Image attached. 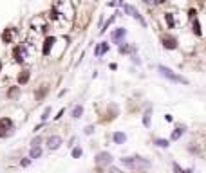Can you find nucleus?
<instances>
[{
    "mask_svg": "<svg viewBox=\"0 0 206 173\" xmlns=\"http://www.w3.org/2000/svg\"><path fill=\"white\" fill-rule=\"evenodd\" d=\"M121 164L127 166V168H132V169H136V168H150V160L136 155V157H123Z\"/></svg>",
    "mask_w": 206,
    "mask_h": 173,
    "instance_id": "obj_1",
    "label": "nucleus"
},
{
    "mask_svg": "<svg viewBox=\"0 0 206 173\" xmlns=\"http://www.w3.org/2000/svg\"><path fill=\"white\" fill-rule=\"evenodd\" d=\"M157 69H159V72H161V76H163V78H166V79H170V81H173V83H183V85H188V79H186V78H183V76L176 74L172 69L165 67V65H159Z\"/></svg>",
    "mask_w": 206,
    "mask_h": 173,
    "instance_id": "obj_2",
    "label": "nucleus"
},
{
    "mask_svg": "<svg viewBox=\"0 0 206 173\" xmlns=\"http://www.w3.org/2000/svg\"><path fill=\"white\" fill-rule=\"evenodd\" d=\"M94 162H96V166H108V164H112V155L108 151H100L96 155Z\"/></svg>",
    "mask_w": 206,
    "mask_h": 173,
    "instance_id": "obj_3",
    "label": "nucleus"
},
{
    "mask_svg": "<svg viewBox=\"0 0 206 173\" xmlns=\"http://www.w3.org/2000/svg\"><path fill=\"white\" fill-rule=\"evenodd\" d=\"M13 128H15V123L11 117H0V130L6 134H13Z\"/></svg>",
    "mask_w": 206,
    "mask_h": 173,
    "instance_id": "obj_4",
    "label": "nucleus"
},
{
    "mask_svg": "<svg viewBox=\"0 0 206 173\" xmlns=\"http://www.w3.org/2000/svg\"><path fill=\"white\" fill-rule=\"evenodd\" d=\"M62 143H63V141H62L60 135H51V137L47 139V148H49V150H58V148L62 146Z\"/></svg>",
    "mask_w": 206,
    "mask_h": 173,
    "instance_id": "obj_5",
    "label": "nucleus"
},
{
    "mask_svg": "<svg viewBox=\"0 0 206 173\" xmlns=\"http://www.w3.org/2000/svg\"><path fill=\"white\" fill-rule=\"evenodd\" d=\"M123 9L127 11V13H130V15H132V16H134V18H136V20L139 22V24H141V25H143V27H147V22H145V18H143V16H141V15L137 13V11H136V9L132 7V6H123Z\"/></svg>",
    "mask_w": 206,
    "mask_h": 173,
    "instance_id": "obj_6",
    "label": "nucleus"
},
{
    "mask_svg": "<svg viewBox=\"0 0 206 173\" xmlns=\"http://www.w3.org/2000/svg\"><path fill=\"white\" fill-rule=\"evenodd\" d=\"M163 45H165L166 49H176L177 47V40L173 36H165L163 38Z\"/></svg>",
    "mask_w": 206,
    "mask_h": 173,
    "instance_id": "obj_7",
    "label": "nucleus"
},
{
    "mask_svg": "<svg viewBox=\"0 0 206 173\" xmlns=\"http://www.w3.org/2000/svg\"><path fill=\"white\" fill-rule=\"evenodd\" d=\"M29 78H31V72L29 70H22L18 74V85H25L29 81Z\"/></svg>",
    "mask_w": 206,
    "mask_h": 173,
    "instance_id": "obj_8",
    "label": "nucleus"
},
{
    "mask_svg": "<svg viewBox=\"0 0 206 173\" xmlns=\"http://www.w3.org/2000/svg\"><path fill=\"white\" fill-rule=\"evenodd\" d=\"M81 115H83V106H81V105H76V106L72 108V112H71V117L80 119Z\"/></svg>",
    "mask_w": 206,
    "mask_h": 173,
    "instance_id": "obj_9",
    "label": "nucleus"
},
{
    "mask_svg": "<svg viewBox=\"0 0 206 173\" xmlns=\"http://www.w3.org/2000/svg\"><path fill=\"white\" fill-rule=\"evenodd\" d=\"M42 157V148L40 146H33L29 151V159H40Z\"/></svg>",
    "mask_w": 206,
    "mask_h": 173,
    "instance_id": "obj_10",
    "label": "nucleus"
},
{
    "mask_svg": "<svg viewBox=\"0 0 206 173\" xmlns=\"http://www.w3.org/2000/svg\"><path fill=\"white\" fill-rule=\"evenodd\" d=\"M112 139H114V143H116V144H123L125 141H127V135H125V134H121V132H116V134L112 135Z\"/></svg>",
    "mask_w": 206,
    "mask_h": 173,
    "instance_id": "obj_11",
    "label": "nucleus"
},
{
    "mask_svg": "<svg viewBox=\"0 0 206 173\" xmlns=\"http://www.w3.org/2000/svg\"><path fill=\"white\" fill-rule=\"evenodd\" d=\"M18 94H20V86H11V89L7 90V97H9V99H16Z\"/></svg>",
    "mask_w": 206,
    "mask_h": 173,
    "instance_id": "obj_12",
    "label": "nucleus"
},
{
    "mask_svg": "<svg viewBox=\"0 0 206 173\" xmlns=\"http://www.w3.org/2000/svg\"><path fill=\"white\" fill-rule=\"evenodd\" d=\"M52 43H54V38H52V36H51V38H47V40H45V43H43V54H45V56L49 54V51H51V47H52Z\"/></svg>",
    "mask_w": 206,
    "mask_h": 173,
    "instance_id": "obj_13",
    "label": "nucleus"
},
{
    "mask_svg": "<svg viewBox=\"0 0 206 173\" xmlns=\"http://www.w3.org/2000/svg\"><path fill=\"white\" fill-rule=\"evenodd\" d=\"M183 134H184V126H179V128H176V130L172 132V137H170V139H172V141H177Z\"/></svg>",
    "mask_w": 206,
    "mask_h": 173,
    "instance_id": "obj_14",
    "label": "nucleus"
},
{
    "mask_svg": "<svg viewBox=\"0 0 206 173\" xmlns=\"http://www.w3.org/2000/svg\"><path fill=\"white\" fill-rule=\"evenodd\" d=\"M107 51H108V43H101V45H98V47H96L94 54H96V56H101V54H103V52H107Z\"/></svg>",
    "mask_w": 206,
    "mask_h": 173,
    "instance_id": "obj_15",
    "label": "nucleus"
},
{
    "mask_svg": "<svg viewBox=\"0 0 206 173\" xmlns=\"http://www.w3.org/2000/svg\"><path fill=\"white\" fill-rule=\"evenodd\" d=\"M154 144L159 146V148H168L170 146V143H168L166 139H154Z\"/></svg>",
    "mask_w": 206,
    "mask_h": 173,
    "instance_id": "obj_16",
    "label": "nucleus"
},
{
    "mask_svg": "<svg viewBox=\"0 0 206 173\" xmlns=\"http://www.w3.org/2000/svg\"><path fill=\"white\" fill-rule=\"evenodd\" d=\"M125 34H127V31H125V29H118V31H114V32H112V40H116V41H118L119 38L125 36Z\"/></svg>",
    "mask_w": 206,
    "mask_h": 173,
    "instance_id": "obj_17",
    "label": "nucleus"
},
{
    "mask_svg": "<svg viewBox=\"0 0 206 173\" xmlns=\"http://www.w3.org/2000/svg\"><path fill=\"white\" fill-rule=\"evenodd\" d=\"M150 114H152V108H148V110L145 112V115H143V124L148 128L150 126Z\"/></svg>",
    "mask_w": 206,
    "mask_h": 173,
    "instance_id": "obj_18",
    "label": "nucleus"
},
{
    "mask_svg": "<svg viewBox=\"0 0 206 173\" xmlns=\"http://www.w3.org/2000/svg\"><path fill=\"white\" fill-rule=\"evenodd\" d=\"M83 155V150L80 148V146H76V148H72V159H80Z\"/></svg>",
    "mask_w": 206,
    "mask_h": 173,
    "instance_id": "obj_19",
    "label": "nucleus"
},
{
    "mask_svg": "<svg viewBox=\"0 0 206 173\" xmlns=\"http://www.w3.org/2000/svg\"><path fill=\"white\" fill-rule=\"evenodd\" d=\"M45 94H47V86H42V89L36 92V101H40L42 97H45Z\"/></svg>",
    "mask_w": 206,
    "mask_h": 173,
    "instance_id": "obj_20",
    "label": "nucleus"
},
{
    "mask_svg": "<svg viewBox=\"0 0 206 173\" xmlns=\"http://www.w3.org/2000/svg\"><path fill=\"white\" fill-rule=\"evenodd\" d=\"M49 114H51V106H47L45 110H43V114H42V123H43V121H47V119H49Z\"/></svg>",
    "mask_w": 206,
    "mask_h": 173,
    "instance_id": "obj_21",
    "label": "nucleus"
},
{
    "mask_svg": "<svg viewBox=\"0 0 206 173\" xmlns=\"http://www.w3.org/2000/svg\"><path fill=\"white\" fill-rule=\"evenodd\" d=\"M40 144H42V137H40V135H36L35 139L31 141V148H33V146H40Z\"/></svg>",
    "mask_w": 206,
    "mask_h": 173,
    "instance_id": "obj_22",
    "label": "nucleus"
},
{
    "mask_svg": "<svg viewBox=\"0 0 206 173\" xmlns=\"http://www.w3.org/2000/svg\"><path fill=\"white\" fill-rule=\"evenodd\" d=\"M2 40L6 41V43H9L11 41V31L7 29V31H4V34H2Z\"/></svg>",
    "mask_w": 206,
    "mask_h": 173,
    "instance_id": "obj_23",
    "label": "nucleus"
},
{
    "mask_svg": "<svg viewBox=\"0 0 206 173\" xmlns=\"http://www.w3.org/2000/svg\"><path fill=\"white\" fill-rule=\"evenodd\" d=\"M29 164H31V159H29V157H25V159L20 160V166H22V168H27Z\"/></svg>",
    "mask_w": 206,
    "mask_h": 173,
    "instance_id": "obj_24",
    "label": "nucleus"
},
{
    "mask_svg": "<svg viewBox=\"0 0 206 173\" xmlns=\"http://www.w3.org/2000/svg\"><path fill=\"white\" fill-rule=\"evenodd\" d=\"M85 134H87V135H92V134H94V126H92V124L85 126Z\"/></svg>",
    "mask_w": 206,
    "mask_h": 173,
    "instance_id": "obj_25",
    "label": "nucleus"
},
{
    "mask_svg": "<svg viewBox=\"0 0 206 173\" xmlns=\"http://www.w3.org/2000/svg\"><path fill=\"white\" fill-rule=\"evenodd\" d=\"M172 168H173V171H176V173H184V169H183V168H179V164H176V162L172 164Z\"/></svg>",
    "mask_w": 206,
    "mask_h": 173,
    "instance_id": "obj_26",
    "label": "nucleus"
},
{
    "mask_svg": "<svg viewBox=\"0 0 206 173\" xmlns=\"http://www.w3.org/2000/svg\"><path fill=\"white\" fill-rule=\"evenodd\" d=\"M63 112H65V110H63V108H62V110H60V112H58V115H54V119H60V117H62V115H63Z\"/></svg>",
    "mask_w": 206,
    "mask_h": 173,
    "instance_id": "obj_27",
    "label": "nucleus"
},
{
    "mask_svg": "<svg viewBox=\"0 0 206 173\" xmlns=\"http://www.w3.org/2000/svg\"><path fill=\"white\" fill-rule=\"evenodd\" d=\"M166 20H168V24H170V25H173V20H172V16H170V15H166Z\"/></svg>",
    "mask_w": 206,
    "mask_h": 173,
    "instance_id": "obj_28",
    "label": "nucleus"
},
{
    "mask_svg": "<svg viewBox=\"0 0 206 173\" xmlns=\"http://www.w3.org/2000/svg\"><path fill=\"white\" fill-rule=\"evenodd\" d=\"M184 173H193V169H184Z\"/></svg>",
    "mask_w": 206,
    "mask_h": 173,
    "instance_id": "obj_29",
    "label": "nucleus"
},
{
    "mask_svg": "<svg viewBox=\"0 0 206 173\" xmlns=\"http://www.w3.org/2000/svg\"><path fill=\"white\" fill-rule=\"evenodd\" d=\"M119 4H123V0H119Z\"/></svg>",
    "mask_w": 206,
    "mask_h": 173,
    "instance_id": "obj_30",
    "label": "nucleus"
}]
</instances>
